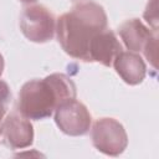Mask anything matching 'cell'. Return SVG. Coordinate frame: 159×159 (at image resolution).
Listing matches in <instances>:
<instances>
[{"mask_svg": "<svg viewBox=\"0 0 159 159\" xmlns=\"http://www.w3.org/2000/svg\"><path fill=\"white\" fill-rule=\"evenodd\" d=\"M112 66L120 78L130 84L135 86L143 82L147 75V66L139 53L132 51H122L114 58Z\"/></svg>", "mask_w": 159, "mask_h": 159, "instance_id": "cell-8", "label": "cell"}, {"mask_svg": "<svg viewBox=\"0 0 159 159\" xmlns=\"http://www.w3.org/2000/svg\"><path fill=\"white\" fill-rule=\"evenodd\" d=\"M19 1H21V2H24L26 5H30V4H34L36 0H19Z\"/></svg>", "mask_w": 159, "mask_h": 159, "instance_id": "cell-14", "label": "cell"}, {"mask_svg": "<svg viewBox=\"0 0 159 159\" xmlns=\"http://www.w3.org/2000/svg\"><path fill=\"white\" fill-rule=\"evenodd\" d=\"M122 51V45L116 34L112 30L106 29L91 40L88 46V60L89 62H98L111 67L114 58Z\"/></svg>", "mask_w": 159, "mask_h": 159, "instance_id": "cell-7", "label": "cell"}, {"mask_svg": "<svg viewBox=\"0 0 159 159\" xmlns=\"http://www.w3.org/2000/svg\"><path fill=\"white\" fill-rule=\"evenodd\" d=\"M4 67H5V62H4V57H2V55L0 53V77H1V75H2V72H4Z\"/></svg>", "mask_w": 159, "mask_h": 159, "instance_id": "cell-13", "label": "cell"}, {"mask_svg": "<svg viewBox=\"0 0 159 159\" xmlns=\"http://www.w3.org/2000/svg\"><path fill=\"white\" fill-rule=\"evenodd\" d=\"M11 103V91L9 84L5 81L0 80V135H1V125L4 118L7 113L9 106Z\"/></svg>", "mask_w": 159, "mask_h": 159, "instance_id": "cell-10", "label": "cell"}, {"mask_svg": "<svg viewBox=\"0 0 159 159\" xmlns=\"http://www.w3.org/2000/svg\"><path fill=\"white\" fill-rule=\"evenodd\" d=\"M76 1H81V0H76Z\"/></svg>", "mask_w": 159, "mask_h": 159, "instance_id": "cell-15", "label": "cell"}, {"mask_svg": "<svg viewBox=\"0 0 159 159\" xmlns=\"http://www.w3.org/2000/svg\"><path fill=\"white\" fill-rule=\"evenodd\" d=\"M91 138L94 148L106 155L117 157L128 145V135L124 127L117 119L109 117L99 118L93 123Z\"/></svg>", "mask_w": 159, "mask_h": 159, "instance_id": "cell-4", "label": "cell"}, {"mask_svg": "<svg viewBox=\"0 0 159 159\" xmlns=\"http://www.w3.org/2000/svg\"><path fill=\"white\" fill-rule=\"evenodd\" d=\"M53 113L56 125L67 135H84L92 125V116L89 111L76 98L65 101L55 109Z\"/></svg>", "mask_w": 159, "mask_h": 159, "instance_id": "cell-5", "label": "cell"}, {"mask_svg": "<svg viewBox=\"0 0 159 159\" xmlns=\"http://www.w3.org/2000/svg\"><path fill=\"white\" fill-rule=\"evenodd\" d=\"M107 25L104 9L94 1H83L56 20V36L67 55L89 62V42L98 32L106 30Z\"/></svg>", "mask_w": 159, "mask_h": 159, "instance_id": "cell-1", "label": "cell"}, {"mask_svg": "<svg viewBox=\"0 0 159 159\" xmlns=\"http://www.w3.org/2000/svg\"><path fill=\"white\" fill-rule=\"evenodd\" d=\"M20 30L31 42L45 43L51 41L56 32V19L46 6L30 4L20 15Z\"/></svg>", "mask_w": 159, "mask_h": 159, "instance_id": "cell-3", "label": "cell"}, {"mask_svg": "<svg viewBox=\"0 0 159 159\" xmlns=\"http://www.w3.org/2000/svg\"><path fill=\"white\" fill-rule=\"evenodd\" d=\"M120 40L124 46L132 52H142L150 37L157 35V31L147 26L139 19H129L118 29Z\"/></svg>", "mask_w": 159, "mask_h": 159, "instance_id": "cell-9", "label": "cell"}, {"mask_svg": "<svg viewBox=\"0 0 159 159\" xmlns=\"http://www.w3.org/2000/svg\"><path fill=\"white\" fill-rule=\"evenodd\" d=\"M158 37L157 35H154L153 37H150L148 40V42L145 43L144 48H143V55L144 57L149 61V63L152 65V67L155 70L157 68V58H158Z\"/></svg>", "mask_w": 159, "mask_h": 159, "instance_id": "cell-11", "label": "cell"}, {"mask_svg": "<svg viewBox=\"0 0 159 159\" xmlns=\"http://www.w3.org/2000/svg\"><path fill=\"white\" fill-rule=\"evenodd\" d=\"M2 143L11 149H24L34 142V128L29 118L20 112H12L4 118L1 125Z\"/></svg>", "mask_w": 159, "mask_h": 159, "instance_id": "cell-6", "label": "cell"}, {"mask_svg": "<svg viewBox=\"0 0 159 159\" xmlns=\"http://www.w3.org/2000/svg\"><path fill=\"white\" fill-rule=\"evenodd\" d=\"M144 19L148 22L149 27L154 31L158 30V1L157 0H149L144 11Z\"/></svg>", "mask_w": 159, "mask_h": 159, "instance_id": "cell-12", "label": "cell"}, {"mask_svg": "<svg viewBox=\"0 0 159 159\" xmlns=\"http://www.w3.org/2000/svg\"><path fill=\"white\" fill-rule=\"evenodd\" d=\"M73 98H76L73 81L63 73H52L24 83L19 92V112L29 119H46L61 103Z\"/></svg>", "mask_w": 159, "mask_h": 159, "instance_id": "cell-2", "label": "cell"}]
</instances>
